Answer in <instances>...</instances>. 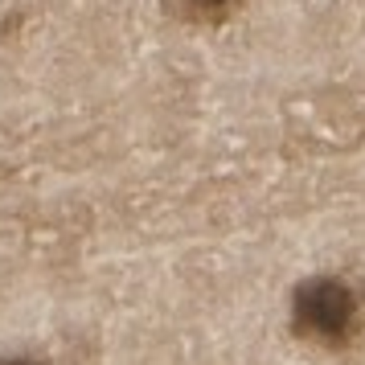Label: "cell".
<instances>
[{
  "instance_id": "cell-1",
  "label": "cell",
  "mask_w": 365,
  "mask_h": 365,
  "mask_svg": "<svg viewBox=\"0 0 365 365\" xmlns=\"http://www.w3.org/2000/svg\"><path fill=\"white\" fill-rule=\"evenodd\" d=\"M292 320L299 336L341 349L361 332V299L345 279H308L296 287Z\"/></svg>"
},
{
  "instance_id": "cell-3",
  "label": "cell",
  "mask_w": 365,
  "mask_h": 365,
  "mask_svg": "<svg viewBox=\"0 0 365 365\" xmlns=\"http://www.w3.org/2000/svg\"><path fill=\"white\" fill-rule=\"evenodd\" d=\"M0 365H41V361H34V357H9V361H0Z\"/></svg>"
},
{
  "instance_id": "cell-2",
  "label": "cell",
  "mask_w": 365,
  "mask_h": 365,
  "mask_svg": "<svg viewBox=\"0 0 365 365\" xmlns=\"http://www.w3.org/2000/svg\"><path fill=\"white\" fill-rule=\"evenodd\" d=\"M238 9V0H177V13L193 25H222Z\"/></svg>"
}]
</instances>
